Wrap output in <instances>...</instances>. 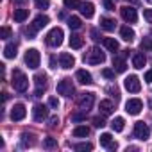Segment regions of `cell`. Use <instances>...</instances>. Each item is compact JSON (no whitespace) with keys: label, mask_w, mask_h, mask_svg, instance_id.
Returning <instances> with one entry per match:
<instances>
[{"label":"cell","mask_w":152,"mask_h":152,"mask_svg":"<svg viewBox=\"0 0 152 152\" xmlns=\"http://www.w3.org/2000/svg\"><path fill=\"white\" fill-rule=\"evenodd\" d=\"M11 86L15 88V91H20V93L27 91V88H29V79L25 77V73H23L22 70H15V72H13Z\"/></svg>","instance_id":"obj_1"},{"label":"cell","mask_w":152,"mask_h":152,"mask_svg":"<svg viewBox=\"0 0 152 152\" xmlns=\"http://www.w3.org/2000/svg\"><path fill=\"white\" fill-rule=\"evenodd\" d=\"M84 63H88V64H100V63H104L106 61V54L99 48V47H91L86 54H84Z\"/></svg>","instance_id":"obj_2"},{"label":"cell","mask_w":152,"mask_h":152,"mask_svg":"<svg viewBox=\"0 0 152 152\" xmlns=\"http://www.w3.org/2000/svg\"><path fill=\"white\" fill-rule=\"evenodd\" d=\"M63 38H64L63 29H61V27H54V29L48 31L45 41H47V45H50V47H59V45L63 43Z\"/></svg>","instance_id":"obj_3"},{"label":"cell","mask_w":152,"mask_h":152,"mask_svg":"<svg viewBox=\"0 0 152 152\" xmlns=\"http://www.w3.org/2000/svg\"><path fill=\"white\" fill-rule=\"evenodd\" d=\"M77 104H79V111L88 113V111L93 107V104H95V93H83V95L79 97Z\"/></svg>","instance_id":"obj_4"},{"label":"cell","mask_w":152,"mask_h":152,"mask_svg":"<svg viewBox=\"0 0 152 152\" xmlns=\"http://www.w3.org/2000/svg\"><path fill=\"white\" fill-rule=\"evenodd\" d=\"M39 61H41V56H39V52H38L36 48H29V50L25 52V64H27L29 68L36 70V68L39 66Z\"/></svg>","instance_id":"obj_5"},{"label":"cell","mask_w":152,"mask_h":152,"mask_svg":"<svg viewBox=\"0 0 152 152\" xmlns=\"http://www.w3.org/2000/svg\"><path fill=\"white\" fill-rule=\"evenodd\" d=\"M57 93L59 95H64V97H73L75 95V88L72 84V79H63L57 83Z\"/></svg>","instance_id":"obj_6"},{"label":"cell","mask_w":152,"mask_h":152,"mask_svg":"<svg viewBox=\"0 0 152 152\" xmlns=\"http://www.w3.org/2000/svg\"><path fill=\"white\" fill-rule=\"evenodd\" d=\"M148 136H150L148 125H147L145 122H136V124H134V138L145 141V140H148Z\"/></svg>","instance_id":"obj_7"},{"label":"cell","mask_w":152,"mask_h":152,"mask_svg":"<svg viewBox=\"0 0 152 152\" xmlns=\"http://www.w3.org/2000/svg\"><path fill=\"white\" fill-rule=\"evenodd\" d=\"M124 88L127 91H131V93H138L141 90V83H140V79L136 75H129V77H125V81H124Z\"/></svg>","instance_id":"obj_8"},{"label":"cell","mask_w":152,"mask_h":152,"mask_svg":"<svg viewBox=\"0 0 152 152\" xmlns=\"http://www.w3.org/2000/svg\"><path fill=\"white\" fill-rule=\"evenodd\" d=\"M141 109H143V102H141L140 99H129V100L125 102V111H127L129 115H140Z\"/></svg>","instance_id":"obj_9"},{"label":"cell","mask_w":152,"mask_h":152,"mask_svg":"<svg viewBox=\"0 0 152 152\" xmlns=\"http://www.w3.org/2000/svg\"><path fill=\"white\" fill-rule=\"evenodd\" d=\"M127 56H129V50H124V54H120V56H115V57H113L115 72L122 73V72H125V70H127V64H125V57H127Z\"/></svg>","instance_id":"obj_10"},{"label":"cell","mask_w":152,"mask_h":152,"mask_svg":"<svg viewBox=\"0 0 152 152\" xmlns=\"http://www.w3.org/2000/svg\"><path fill=\"white\" fill-rule=\"evenodd\" d=\"M34 84H36L34 97H41V93L47 90V75H43V73H36V77H34Z\"/></svg>","instance_id":"obj_11"},{"label":"cell","mask_w":152,"mask_h":152,"mask_svg":"<svg viewBox=\"0 0 152 152\" xmlns=\"http://www.w3.org/2000/svg\"><path fill=\"white\" fill-rule=\"evenodd\" d=\"M120 15H122V18H124L125 22H129V23H134V22L138 20V13H136V9L131 7V6L120 7Z\"/></svg>","instance_id":"obj_12"},{"label":"cell","mask_w":152,"mask_h":152,"mask_svg":"<svg viewBox=\"0 0 152 152\" xmlns=\"http://www.w3.org/2000/svg\"><path fill=\"white\" fill-rule=\"evenodd\" d=\"M25 115H27V109H25L23 104L18 102V104L13 106V109H11V120H13V122H20V120H23Z\"/></svg>","instance_id":"obj_13"},{"label":"cell","mask_w":152,"mask_h":152,"mask_svg":"<svg viewBox=\"0 0 152 152\" xmlns=\"http://www.w3.org/2000/svg\"><path fill=\"white\" fill-rule=\"evenodd\" d=\"M32 116L36 122H43L47 116H48V107L43 106V104H36L34 109H32Z\"/></svg>","instance_id":"obj_14"},{"label":"cell","mask_w":152,"mask_h":152,"mask_svg":"<svg viewBox=\"0 0 152 152\" xmlns=\"http://www.w3.org/2000/svg\"><path fill=\"white\" fill-rule=\"evenodd\" d=\"M73 64H75V57H73L72 54H68V52L59 54V66H61V68L68 70V68H72Z\"/></svg>","instance_id":"obj_15"},{"label":"cell","mask_w":152,"mask_h":152,"mask_svg":"<svg viewBox=\"0 0 152 152\" xmlns=\"http://www.w3.org/2000/svg\"><path fill=\"white\" fill-rule=\"evenodd\" d=\"M75 79H77L81 84H91L93 83V77H91V73L86 72V70H77V73H75Z\"/></svg>","instance_id":"obj_16"},{"label":"cell","mask_w":152,"mask_h":152,"mask_svg":"<svg viewBox=\"0 0 152 152\" xmlns=\"http://www.w3.org/2000/svg\"><path fill=\"white\" fill-rule=\"evenodd\" d=\"M81 15L84 16V18H93V15H95V6L91 4V2H84V4H81Z\"/></svg>","instance_id":"obj_17"},{"label":"cell","mask_w":152,"mask_h":152,"mask_svg":"<svg viewBox=\"0 0 152 152\" xmlns=\"http://www.w3.org/2000/svg\"><path fill=\"white\" fill-rule=\"evenodd\" d=\"M145 63H147V59H145V56H143L141 52H136V54L132 56V66H134L136 70H141V68L145 66Z\"/></svg>","instance_id":"obj_18"},{"label":"cell","mask_w":152,"mask_h":152,"mask_svg":"<svg viewBox=\"0 0 152 152\" xmlns=\"http://www.w3.org/2000/svg\"><path fill=\"white\" fill-rule=\"evenodd\" d=\"M13 18H15V22H18V23L25 22V20L29 18V9H23V7H20V9H15V15H13Z\"/></svg>","instance_id":"obj_19"},{"label":"cell","mask_w":152,"mask_h":152,"mask_svg":"<svg viewBox=\"0 0 152 152\" xmlns=\"http://www.w3.org/2000/svg\"><path fill=\"white\" fill-rule=\"evenodd\" d=\"M16 50H18V48H16V45H15V43H7V45H6V48H4V57H6V59H15V57H16V54H18Z\"/></svg>","instance_id":"obj_20"},{"label":"cell","mask_w":152,"mask_h":152,"mask_svg":"<svg viewBox=\"0 0 152 152\" xmlns=\"http://www.w3.org/2000/svg\"><path fill=\"white\" fill-rule=\"evenodd\" d=\"M83 45H84L83 36H79V34H72L70 36V47L72 48H83Z\"/></svg>","instance_id":"obj_21"},{"label":"cell","mask_w":152,"mask_h":152,"mask_svg":"<svg viewBox=\"0 0 152 152\" xmlns=\"http://www.w3.org/2000/svg\"><path fill=\"white\" fill-rule=\"evenodd\" d=\"M102 41H104V47H106L107 50H111L113 54H115V52L120 48V45H118V41H116L115 38H104Z\"/></svg>","instance_id":"obj_22"},{"label":"cell","mask_w":152,"mask_h":152,"mask_svg":"<svg viewBox=\"0 0 152 152\" xmlns=\"http://www.w3.org/2000/svg\"><path fill=\"white\" fill-rule=\"evenodd\" d=\"M99 107H100V113H102V115H111L113 109H115V106H113L111 100H100Z\"/></svg>","instance_id":"obj_23"},{"label":"cell","mask_w":152,"mask_h":152,"mask_svg":"<svg viewBox=\"0 0 152 152\" xmlns=\"http://www.w3.org/2000/svg\"><path fill=\"white\" fill-rule=\"evenodd\" d=\"M75 138H86L88 134H90V127H86V125H77L73 129V132H72Z\"/></svg>","instance_id":"obj_24"},{"label":"cell","mask_w":152,"mask_h":152,"mask_svg":"<svg viewBox=\"0 0 152 152\" xmlns=\"http://www.w3.org/2000/svg\"><path fill=\"white\" fill-rule=\"evenodd\" d=\"M120 36H122V39H124V41H132V39H134V31H132L131 27H127V25H125V27H122V29H120Z\"/></svg>","instance_id":"obj_25"},{"label":"cell","mask_w":152,"mask_h":152,"mask_svg":"<svg viewBox=\"0 0 152 152\" xmlns=\"http://www.w3.org/2000/svg\"><path fill=\"white\" fill-rule=\"evenodd\" d=\"M100 27H102L104 31L111 32V31H115L116 22H115V20H111V18H102V20H100Z\"/></svg>","instance_id":"obj_26"},{"label":"cell","mask_w":152,"mask_h":152,"mask_svg":"<svg viewBox=\"0 0 152 152\" xmlns=\"http://www.w3.org/2000/svg\"><path fill=\"white\" fill-rule=\"evenodd\" d=\"M111 127H113V131H115V132H122V131H124V127H125V120H124L122 116H116V118L111 122Z\"/></svg>","instance_id":"obj_27"},{"label":"cell","mask_w":152,"mask_h":152,"mask_svg":"<svg viewBox=\"0 0 152 152\" xmlns=\"http://www.w3.org/2000/svg\"><path fill=\"white\" fill-rule=\"evenodd\" d=\"M48 22H50V20H48L47 15H38V16L34 18V25H36V29H43Z\"/></svg>","instance_id":"obj_28"},{"label":"cell","mask_w":152,"mask_h":152,"mask_svg":"<svg viewBox=\"0 0 152 152\" xmlns=\"http://www.w3.org/2000/svg\"><path fill=\"white\" fill-rule=\"evenodd\" d=\"M81 25H83V22H81L79 16H70V18H68V27H70V29L77 31V29H81Z\"/></svg>","instance_id":"obj_29"},{"label":"cell","mask_w":152,"mask_h":152,"mask_svg":"<svg viewBox=\"0 0 152 152\" xmlns=\"http://www.w3.org/2000/svg\"><path fill=\"white\" fill-rule=\"evenodd\" d=\"M100 145L106 147V148H109V147L113 145V136H111L109 132H104V134L100 136Z\"/></svg>","instance_id":"obj_30"},{"label":"cell","mask_w":152,"mask_h":152,"mask_svg":"<svg viewBox=\"0 0 152 152\" xmlns=\"http://www.w3.org/2000/svg\"><path fill=\"white\" fill-rule=\"evenodd\" d=\"M43 147H45V148H56V147H57V140L52 138V136H48V138L43 140Z\"/></svg>","instance_id":"obj_31"},{"label":"cell","mask_w":152,"mask_h":152,"mask_svg":"<svg viewBox=\"0 0 152 152\" xmlns=\"http://www.w3.org/2000/svg\"><path fill=\"white\" fill-rule=\"evenodd\" d=\"M73 148H75V150H79V152H88V150L93 148V145H91V143H77Z\"/></svg>","instance_id":"obj_32"},{"label":"cell","mask_w":152,"mask_h":152,"mask_svg":"<svg viewBox=\"0 0 152 152\" xmlns=\"http://www.w3.org/2000/svg\"><path fill=\"white\" fill-rule=\"evenodd\" d=\"M31 136H32V134H27V132L22 134V145H23V147H32V145H34V140H29Z\"/></svg>","instance_id":"obj_33"},{"label":"cell","mask_w":152,"mask_h":152,"mask_svg":"<svg viewBox=\"0 0 152 152\" xmlns=\"http://www.w3.org/2000/svg\"><path fill=\"white\" fill-rule=\"evenodd\" d=\"M64 6L68 9H77V7H81V2L79 0H64Z\"/></svg>","instance_id":"obj_34"},{"label":"cell","mask_w":152,"mask_h":152,"mask_svg":"<svg viewBox=\"0 0 152 152\" xmlns=\"http://www.w3.org/2000/svg\"><path fill=\"white\" fill-rule=\"evenodd\" d=\"M11 34H13L11 27H2V29H0V38H2V39H7V38H11Z\"/></svg>","instance_id":"obj_35"},{"label":"cell","mask_w":152,"mask_h":152,"mask_svg":"<svg viewBox=\"0 0 152 152\" xmlns=\"http://www.w3.org/2000/svg\"><path fill=\"white\" fill-rule=\"evenodd\" d=\"M72 122H83L84 118H86V113H83V111H79V113H72Z\"/></svg>","instance_id":"obj_36"},{"label":"cell","mask_w":152,"mask_h":152,"mask_svg":"<svg viewBox=\"0 0 152 152\" xmlns=\"http://www.w3.org/2000/svg\"><path fill=\"white\" fill-rule=\"evenodd\" d=\"M36 31H38V29H36V25L32 23V25H29V27L25 29V34H27L31 39H34V36H36Z\"/></svg>","instance_id":"obj_37"},{"label":"cell","mask_w":152,"mask_h":152,"mask_svg":"<svg viewBox=\"0 0 152 152\" xmlns=\"http://www.w3.org/2000/svg\"><path fill=\"white\" fill-rule=\"evenodd\" d=\"M34 2H36V7L38 9H48V6H50L48 0H34Z\"/></svg>","instance_id":"obj_38"},{"label":"cell","mask_w":152,"mask_h":152,"mask_svg":"<svg viewBox=\"0 0 152 152\" xmlns=\"http://www.w3.org/2000/svg\"><path fill=\"white\" fill-rule=\"evenodd\" d=\"M93 125L100 129V127H104V125H106V120H104L102 116H95V118H93Z\"/></svg>","instance_id":"obj_39"},{"label":"cell","mask_w":152,"mask_h":152,"mask_svg":"<svg viewBox=\"0 0 152 152\" xmlns=\"http://www.w3.org/2000/svg\"><path fill=\"white\" fill-rule=\"evenodd\" d=\"M102 75L106 79H115V70H109V68H104L102 70Z\"/></svg>","instance_id":"obj_40"},{"label":"cell","mask_w":152,"mask_h":152,"mask_svg":"<svg viewBox=\"0 0 152 152\" xmlns=\"http://www.w3.org/2000/svg\"><path fill=\"white\" fill-rule=\"evenodd\" d=\"M48 106L54 107V109H57V107H59V100H57L56 97H50V99H48Z\"/></svg>","instance_id":"obj_41"},{"label":"cell","mask_w":152,"mask_h":152,"mask_svg":"<svg viewBox=\"0 0 152 152\" xmlns=\"http://www.w3.org/2000/svg\"><path fill=\"white\" fill-rule=\"evenodd\" d=\"M143 18H145L148 23H152V9H145V11H143Z\"/></svg>","instance_id":"obj_42"},{"label":"cell","mask_w":152,"mask_h":152,"mask_svg":"<svg viewBox=\"0 0 152 152\" xmlns=\"http://www.w3.org/2000/svg\"><path fill=\"white\" fill-rule=\"evenodd\" d=\"M104 7L107 11H115V4H113V0H104Z\"/></svg>","instance_id":"obj_43"},{"label":"cell","mask_w":152,"mask_h":152,"mask_svg":"<svg viewBox=\"0 0 152 152\" xmlns=\"http://www.w3.org/2000/svg\"><path fill=\"white\" fill-rule=\"evenodd\" d=\"M57 124H59V118H57V115H56V116L50 118V124H48V125H50V127H56Z\"/></svg>","instance_id":"obj_44"},{"label":"cell","mask_w":152,"mask_h":152,"mask_svg":"<svg viewBox=\"0 0 152 152\" xmlns=\"http://www.w3.org/2000/svg\"><path fill=\"white\" fill-rule=\"evenodd\" d=\"M145 83H152V70H148L145 73Z\"/></svg>","instance_id":"obj_45"},{"label":"cell","mask_w":152,"mask_h":152,"mask_svg":"<svg viewBox=\"0 0 152 152\" xmlns=\"http://www.w3.org/2000/svg\"><path fill=\"white\" fill-rule=\"evenodd\" d=\"M91 36H93V38H91V39H95V41H99V39H100V36H99V32H97V31H95V29H93V31H91Z\"/></svg>","instance_id":"obj_46"},{"label":"cell","mask_w":152,"mask_h":152,"mask_svg":"<svg viewBox=\"0 0 152 152\" xmlns=\"http://www.w3.org/2000/svg\"><path fill=\"white\" fill-rule=\"evenodd\" d=\"M50 66L56 68V57H50Z\"/></svg>","instance_id":"obj_47"},{"label":"cell","mask_w":152,"mask_h":152,"mask_svg":"<svg viewBox=\"0 0 152 152\" xmlns=\"http://www.w3.org/2000/svg\"><path fill=\"white\" fill-rule=\"evenodd\" d=\"M16 4H25V0H15Z\"/></svg>","instance_id":"obj_48"},{"label":"cell","mask_w":152,"mask_h":152,"mask_svg":"<svg viewBox=\"0 0 152 152\" xmlns=\"http://www.w3.org/2000/svg\"><path fill=\"white\" fill-rule=\"evenodd\" d=\"M150 50H152V38H150Z\"/></svg>","instance_id":"obj_49"},{"label":"cell","mask_w":152,"mask_h":152,"mask_svg":"<svg viewBox=\"0 0 152 152\" xmlns=\"http://www.w3.org/2000/svg\"><path fill=\"white\" fill-rule=\"evenodd\" d=\"M127 2H138V0H127Z\"/></svg>","instance_id":"obj_50"},{"label":"cell","mask_w":152,"mask_h":152,"mask_svg":"<svg viewBox=\"0 0 152 152\" xmlns=\"http://www.w3.org/2000/svg\"><path fill=\"white\" fill-rule=\"evenodd\" d=\"M147 2H150V4H152V0H147Z\"/></svg>","instance_id":"obj_51"},{"label":"cell","mask_w":152,"mask_h":152,"mask_svg":"<svg viewBox=\"0 0 152 152\" xmlns=\"http://www.w3.org/2000/svg\"><path fill=\"white\" fill-rule=\"evenodd\" d=\"M150 36H152V32H150Z\"/></svg>","instance_id":"obj_52"}]
</instances>
